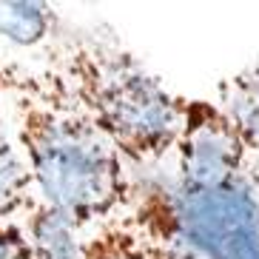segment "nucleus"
<instances>
[{
    "instance_id": "obj_1",
    "label": "nucleus",
    "mask_w": 259,
    "mask_h": 259,
    "mask_svg": "<svg viewBox=\"0 0 259 259\" xmlns=\"http://www.w3.org/2000/svg\"><path fill=\"white\" fill-rule=\"evenodd\" d=\"M9 108L40 202L83 231L125 211L134 171L57 71L15 63Z\"/></svg>"
},
{
    "instance_id": "obj_2",
    "label": "nucleus",
    "mask_w": 259,
    "mask_h": 259,
    "mask_svg": "<svg viewBox=\"0 0 259 259\" xmlns=\"http://www.w3.org/2000/svg\"><path fill=\"white\" fill-rule=\"evenodd\" d=\"M43 66L63 77L131 171L157 168L171 157L185 97L168 92L114 34L57 26Z\"/></svg>"
},
{
    "instance_id": "obj_3",
    "label": "nucleus",
    "mask_w": 259,
    "mask_h": 259,
    "mask_svg": "<svg viewBox=\"0 0 259 259\" xmlns=\"http://www.w3.org/2000/svg\"><path fill=\"white\" fill-rule=\"evenodd\" d=\"M122 213L162 259H259V194L248 171L217 188H194L165 160L134 171Z\"/></svg>"
},
{
    "instance_id": "obj_4",
    "label": "nucleus",
    "mask_w": 259,
    "mask_h": 259,
    "mask_svg": "<svg viewBox=\"0 0 259 259\" xmlns=\"http://www.w3.org/2000/svg\"><path fill=\"white\" fill-rule=\"evenodd\" d=\"M174 177L194 188H217L251 168V157L217 103L185 100L183 125L168 157Z\"/></svg>"
},
{
    "instance_id": "obj_5",
    "label": "nucleus",
    "mask_w": 259,
    "mask_h": 259,
    "mask_svg": "<svg viewBox=\"0 0 259 259\" xmlns=\"http://www.w3.org/2000/svg\"><path fill=\"white\" fill-rule=\"evenodd\" d=\"M12 69L15 63H0V222H20L29 205L37 199L12 125Z\"/></svg>"
},
{
    "instance_id": "obj_6",
    "label": "nucleus",
    "mask_w": 259,
    "mask_h": 259,
    "mask_svg": "<svg viewBox=\"0 0 259 259\" xmlns=\"http://www.w3.org/2000/svg\"><path fill=\"white\" fill-rule=\"evenodd\" d=\"M20 228L34 259H83L85 231L40 199H34L23 213Z\"/></svg>"
},
{
    "instance_id": "obj_7",
    "label": "nucleus",
    "mask_w": 259,
    "mask_h": 259,
    "mask_svg": "<svg viewBox=\"0 0 259 259\" xmlns=\"http://www.w3.org/2000/svg\"><path fill=\"white\" fill-rule=\"evenodd\" d=\"M220 111L234 125L251 160H259V57L220 83Z\"/></svg>"
},
{
    "instance_id": "obj_8",
    "label": "nucleus",
    "mask_w": 259,
    "mask_h": 259,
    "mask_svg": "<svg viewBox=\"0 0 259 259\" xmlns=\"http://www.w3.org/2000/svg\"><path fill=\"white\" fill-rule=\"evenodd\" d=\"M83 259H162L157 245L120 213L114 220L85 231Z\"/></svg>"
},
{
    "instance_id": "obj_9",
    "label": "nucleus",
    "mask_w": 259,
    "mask_h": 259,
    "mask_svg": "<svg viewBox=\"0 0 259 259\" xmlns=\"http://www.w3.org/2000/svg\"><path fill=\"white\" fill-rule=\"evenodd\" d=\"M60 20L46 3H0V34L17 46H43L54 37Z\"/></svg>"
},
{
    "instance_id": "obj_10",
    "label": "nucleus",
    "mask_w": 259,
    "mask_h": 259,
    "mask_svg": "<svg viewBox=\"0 0 259 259\" xmlns=\"http://www.w3.org/2000/svg\"><path fill=\"white\" fill-rule=\"evenodd\" d=\"M0 259H34L20 222H0Z\"/></svg>"
},
{
    "instance_id": "obj_11",
    "label": "nucleus",
    "mask_w": 259,
    "mask_h": 259,
    "mask_svg": "<svg viewBox=\"0 0 259 259\" xmlns=\"http://www.w3.org/2000/svg\"><path fill=\"white\" fill-rule=\"evenodd\" d=\"M248 177H251L253 188H256V194H259V160H251V168H248Z\"/></svg>"
}]
</instances>
